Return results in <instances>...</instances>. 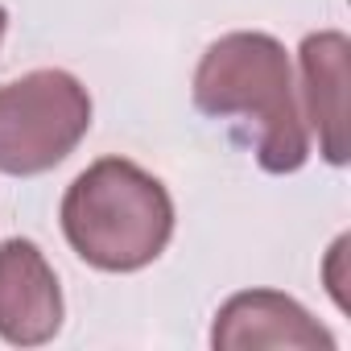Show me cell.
I'll return each instance as SVG.
<instances>
[{"label":"cell","instance_id":"cell-4","mask_svg":"<svg viewBox=\"0 0 351 351\" xmlns=\"http://www.w3.org/2000/svg\"><path fill=\"white\" fill-rule=\"evenodd\" d=\"M62 330V289L34 240L0 244V339L42 347Z\"/></svg>","mask_w":351,"mask_h":351},{"label":"cell","instance_id":"cell-1","mask_svg":"<svg viewBox=\"0 0 351 351\" xmlns=\"http://www.w3.org/2000/svg\"><path fill=\"white\" fill-rule=\"evenodd\" d=\"M195 108L211 120L240 124V141L265 173H293L310 157L293 66L269 34L240 29L211 42L195 71Z\"/></svg>","mask_w":351,"mask_h":351},{"label":"cell","instance_id":"cell-3","mask_svg":"<svg viewBox=\"0 0 351 351\" xmlns=\"http://www.w3.org/2000/svg\"><path fill=\"white\" fill-rule=\"evenodd\" d=\"M91 128V95L66 71H29L0 87V173L38 178Z\"/></svg>","mask_w":351,"mask_h":351},{"label":"cell","instance_id":"cell-6","mask_svg":"<svg viewBox=\"0 0 351 351\" xmlns=\"http://www.w3.org/2000/svg\"><path fill=\"white\" fill-rule=\"evenodd\" d=\"M302 91L306 120L318 132L322 157L330 165L347 161V38L310 34L302 42Z\"/></svg>","mask_w":351,"mask_h":351},{"label":"cell","instance_id":"cell-5","mask_svg":"<svg viewBox=\"0 0 351 351\" xmlns=\"http://www.w3.org/2000/svg\"><path fill=\"white\" fill-rule=\"evenodd\" d=\"M211 343L219 351H256V347H302V351H330L335 339L326 326L310 318L306 306L277 289H248L223 302L211 326Z\"/></svg>","mask_w":351,"mask_h":351},{"label":"cell","instance_id":"cell-7","mask_svg":"<svg viewBox=\"0 0 351 351\" xmlns=\"http://www.w3.org/2000/svg\"><path fill=\"white\" fill-rule=\"evenodd\" d=\"M5 29H9V13L0 9V42H5Z\"/></svg>","mask_w":351,"mask_h":351},{"label":"cell","instance_id":"cell-2","mask_svg":"<svg viewBox=\"0 0 351 351\" xmlns=\"http://www.w3.org/2000/svg\"><path fill=\"white\" fill-rule=\"evenodd\" d=\"M62 236L99 273L153 265L173 236L169 191L128 157H99L62 199Z\"/></svg>","mask_w":351,"mask_h":351}]
</instances>
